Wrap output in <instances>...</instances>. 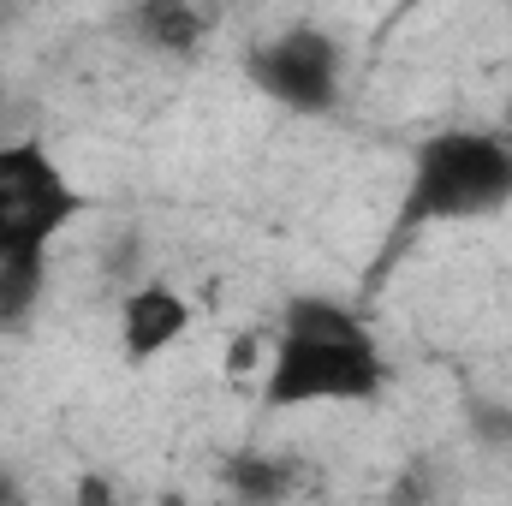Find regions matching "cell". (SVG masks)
I'll return each mask as SVG.
<instances>
[{"label": "cell", "mask_w": 512, "mask_h": 506, "mask_svg": "<svg viewBox=\"0 0 512 506\" xmlns=\"http://www.w3.org/2000/svg\"><path fill=\"white\" fill-rule=\"evenodd\" d=\"M387 387V358L364 316L340 298L298 292L280 310L268 364H262V405L304 411V405H364Z\"/></svg>", "instance_id": "1"}, {"label": "cell", "mask_w": 512, "mask_h": 506, "mask_svg": "<svg viewBox=\"0 0 512 506\" xmlns=\"http://www.w3.org/2000/svg\"><path fill=\"white\" fill-rule=\"evenodd\" d=\"M512 203V137L483 126H447L417 143L405 203L393 221L399 233L441 227V221H483Z\"/></svg>", "instance_id": "2"}, {"label": "cell", "mask_w": 512, "mask_h": 506, "mask_svg": "<svg viewBox=\"0 0 512 506\" xmlns=\"http://www.w3.org/2000/svg\"><path fill=\"white\" fill-rule=\"evenodd\" d=\"M78 215L84 197L42 137L0 143V262H48Z\"/></svg>", "instance_id": "3"}, {"label": "cell", "mask_w": 512, "mask_h": 506, "mask_svg": "<svg viewBox=\"0 0 512 506\" xmlns=\"http://www.w3.org/2000/svg\"><path fill=\"white\" fill-rule=\"evenodd\" d=\"M340 66H346L340 42L328 30H316V24L280 30L274 42H262L245 60L256 90L268 102L292 108V114H334V102H340Z\"/></svg>", "instance_id": "4"}, {"label": "cell", "mask_w": 512, "mask_h": 506, "mask_svg": "<svg viewBox=\"0 0 512 506\" xmlns=\"http://www.w3.org/2000/svg\"><path fill=\"white\" fill-rule=\"evenodd\" d=\"M191 334V298L167 280H137L120 298V352L126 364H155Z\"/></svg>", "instance_id": "5"}, {"label": "cell", "mask_w": 512, "mask_h": 506, "mask_svg": "<svg viewBox=\"0 0 512 506\" xmlns=\"http://www.w3.org/2000/svg\"><path fill=\"white\" fill-rule=\"evenodd\" d=\"M131 30L149 42V48H167V54H197L203 36L215 30V12L203 6H185V0H149L131 12Z\"/></svg>", "instance_id": "6"}, {"label": "cell", "mask_w": 512, "mask_h": 506, "mask_svg": "<svg viewBox=\"0 0 512 506\" xmlns=\"http://www.w3.org/2000/svg\"><path fill=\"white\" fill-rule=\"evenodd\" d=\"M221 483H227V495L239 506H286L292 489H298V471H292L286 459L251 447V453H233V459L221 465Z\"/></svg>", "instance_id": "7"}, {"label": "cell", "mask_w": 512, "mask_h": 506, "mask_svg": "<svg viewBox=\"0 0 512 506\" xmlns=\"http://www.w3.org/2000/svg\"><path fill=\"white\" fill-rule=\"evenodd\" d=\"M48 292V262H0V328H24Z\"/></svg>", "instance_id": "8"}, {"label": "cell", "mask_w": 512, "mask_h": 506, "mask_svg": "<svg viewBox=\"0 0 512 506\" xmlns=\"http://www.w3.org/2000/svg\"><path fill=\"white\" fill-rule=\"evenodd\" d=\"M72 506H120V495H114V477L84 471V477L72 483Z\"/></svg>", "instance_id": "9"}, {"label": "cell", "mask_w": 512, "mask_h": 506, "mask_svg": "<svg viewBox=\"0 0 512 506\" xmlns=\"http://www.w3.org/2000/svg\"><path fill=\"white\" fill-rule=\"evenodd\" d=\"M477 435L483 441H512V411L507 405H477Z\"/></svg>", "instance_id": "10"}, {"label": "cell", "mask_w": 512, "mask_h": 506, "mask_svg": "<svg viewBox=\"0 0 512 506\" xmlns=\"http://www.w3.org/2000/svg\"><path fill=\"white\" fill-rule=\"evenodd\" d=\"M256 364H262V340H256V334H239L233 352H227V370H233V376H251Z\"/></svg>", "instance_id": "11"}, {"label": "cell", "mask_w": 512, "mask_h": 506, "mask_svg": "<svg viewBox=\"0 0 512 506\" xmlns=\"http://www.w3.org/2000/svg\"><path fill=\"white\" fill-rule=\"evenodd\" d=\"M0 506H24V495H18V477L0 465Z\"/></svg>", "instance_id": "12"}, {"label": "cell", "mask_w": 512, "mask_h": 506, "mask_svg": "<svg viewBox=\"0 0 512 506\" xmlns=\"http://www.w3.org/2000/svg\"><path fill=\"white\" fill-rule=\"evenodd\" d=\"M155 506H191V501H185L179 489H167V495H161V501H155Z\"/></svg>", "instance_id": "13"}]
</instances>
